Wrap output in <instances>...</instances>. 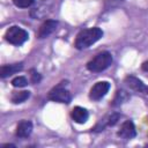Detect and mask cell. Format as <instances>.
Here are the masks:
<instances>
[{
    "mask_svg": "<svg viewBox=\"0 0 148 148\" xmlns=\"http://www.w3.org/2000/svg\"><path fill=\"white\" fill-rule=\"evenodd\" d=\"M31 74H30V77H31V82L32 83H38L39 81H40V75H39V73L38 72H36L35 69H31V72H30Z\"/></svg>",
    "mask_w": 148,
    "mask_h": 148,
    "instance_id": "cell-17",
    "label": "cell"
},
{
    "mask_svg": "<svg viewBox=\"0 0 148 148\" xmlns=\"http://www.w3.org/2000/svg\"><path fill=\"white\" fill-rule=\"evenodd\" d=\"M113 2H119V1H123V0H112Z\"/></svg>",
    "mask_w": 148,
    "mask_h": 148,
    "instance_id": "cell-20",
    "label": "cell"
},
{
    "mask_svg": "<svg viewBox=\"0 0 148 148\" xmlns=\"http://www.w3.org/2000/svg\"><path fill=\"white\" fill-rule=\"evenodd\" d=\"M5 38L8 43H10L12 45L15 46H20L22 45L24 42L28 40L29 38V34L27 30L22 29L21 27L17 25H13L9 29H7L6 34H5Z\"/></svg>",
    "mask_w": 148,
    "mask_h": 148,
    "instance_id": "cell-3",
    "label": "cell"
},
{
    "mask_svg": "<svg viewBox=\"0 0 148 148\" xmlns=\"http://www.w3.org/2000/svg\"><path fill=\"white\" fill-rule=\"evenodd\" d=\"M110 90V83L108 81H99V82H96L91 89H90V92H89V97L92 99V101H98L101 98H103L108 91Z\"/></svg>",
    "mask_w": 148,
    "mask_h": 148,
    "instance_id": "cell-5",
    "label": "cell"
},
{
    "mask_svg": "<svg viewBox=\"0 0 148 148\" xmlns=\"http://www.w3.org/2000/svg\"><path fill=\"white\" fill-rule=\"evenodd\" d=\"M118 119H119V113H111V114L106 116L104 119H102L97 124V126L95 127V130L96 131H103V128L105 126H113L118 121Z\"/></svg>",
    "mask_w": 148,
    "mask_h": 148,
    "instance_id": "cell-12",
    "label": "cell"
},
{
    "mask_svg": "<svg viewBox=\"0 0 148 148\" xmlns=\"http://www.w3.org/2000/svg\"><path fill=\"white\" fill-rule=\"evenodd\" d=\"M32 132V123L30 120H21L16 127V135L18 138H28Z\"/></svg>",
    "mask_w": 148,
    "mask_h": 148,
    "instance_id": "cell-10",
    "label": "cell"
},
{
    "mask_svg": "<svg viewBox=\"0 0 148 148\" xmlns=\"http://www.w3.org/2000/svg\"><path fill=\"white\" fill-rule=\"evenodd\" d=\"M13 2L18 8H28L35 2V0H13Z\"/></svg>",
    "mask_w": 148,
    "mask_h": 148,
    "instance_id": "cell-16",
    "label": "cell"
},
{
    "mask_svg": "<svg viewBox=\"0 0 148 148\" xmlns=\"http://www.w3.org/2000/svg\"><path fill=\"white\" fill-rule=\"evenodd\" d=\"M128 98H130V95H128L127 91H125V90H118L116 92V96H114V99H113L112 105L113 106H118V105L125 103Z\"/></svg>",
    "mask_w": 148,
    "mask_h": 148,
    "instance_id": "cell-14",
    "label": "cell"
},
{
    "mask_svg": "<svg viewBox=\"0 0 148 148\" xmlns=\"http://www.w3.org/2000/svg\"><path fill=\"white\" fill-rule=\"evenodd\" d=\"M58 27V22L54 20H46L45 22H43V24L39 27V30L37 32V37L38 38H46L47 36H50Z\"/></svg>",
    "mask_w": 148,
    "mask_h": 148,
    "instance_id": "cell-7",
    "label": "cell"
},
{
    "mask_svg": "<svg viewBox=\"0 0 148 148\" xmlns=\"http://www.w3.org/2000/svg\"><path fill=\"white\" fill-rule=\"evenodd\" d=\"M71 117H72V119L75 123H77V124H84L88 120L89 113H88V111L84 108H82V106H75L71 111Z\"/></svg>",
    "mask_w": 148,
    "mask_h": 148,
    "instance_id": "cell-9",
    "label": "cell"
},
{
    "mask_svg": "<svg viewBox=\"0 0 148 148\" xmlns=\"http://www.w3.org/2000/svg\"><path fill=\"white\" fill-rule=\"evenodd\" d=\"M147 95H148V90H147Z\"/></svg>",
    "mask_w": 148,
    "mask_h": 148,
    "instance_id": "cell-21",
    "label": "cell"
},
{
    "mask_svg": "<svg viewBox=\"0 0 148 148\" xmlns=\"http://www.w3.org/2000/svg\"><path fill=\"white\" fill-rule=\"evenodd\" d=\"M117 134H118V136H120L123 139H133L136 135V130H135L133 121L132 120L124 121Z\"/></svg>",
    "mask_w": 148,
    "mask_h": 148,
    "instance_id": "cell-6",
    "label": "cell"
},
{
    "mask_svg": "<svg viewBox=\"0 0 148 148\" xmlns=\"http://www.w3.org/2000/svg\"><path fill=\"white\" fill-rule=\"evenodd\" d=\"M111 64H112V54L108 51H103L97 53L91 60L88 61L87 68L90 72L98 73V72L105 71Z\"/></svg>",
    "mask_w": 148,
    "mask_h": 148,
    "instance_id": "cell-2",
    "label": "cell"
},
{
    "mask_svg": "<svg viewBox=\"0 0 148 148\" xmlns=\"http://www.w3.org/2000/svg\"><path fill=\"white\" fill-rule=\"evenodd\" d=\"M125 82L127 83V86L130 88H132L133 90L135 91H139V92H143V94H147V90H148V86H146L141 80H139L138 77L135 76H132V75H128L125 77Z\"/></svg>",
    "mask_w": 148,
    "mask_h": 148,
    "instance_id": "cell-8",
    "label": "cell"
},
{
    "mask_svg": "<svg viewBox=\"0 0 148 148\" xmlns=\"http://www.w3.org/2000/svg\"><path fill=\"white\" fill-rule=\"evenodd\" d=\"M29 97H30V91L29 90H22V91H14L10 99L13 103L18 104V103H23Z\"/></svg>",
    "mask_w": 148,
    "mask_h": 148,
    "instance_id": "cell-13",
    "label": "cell"
},
{
    "mask_svg": "<svg viewBox=\"0 0 148 148\" xmlns=\"http://www.w3.org/2000/svg\"><path fill=\"white\" fill-rule=\"evenodd\" d=\"M47 98L53 102L68 104L72 99V96H71V92L67 89H65V87L62 84H58L57 87H54L53 89L50 90Z\"/></svg>",
    "mask_w": 148,
    "mask_h": 148,
    "instance_id": "cell-4",
    "label": "cell"
},
{
    "mask_svg": "<svg viewBox=\"0 0 148 148\" xmlns=\"http://www.w3.org/2000/svg\"><path fill=\"white\" fill-rule=\"evenodd\" d=\"M141 68H142V69H143L145 72H148V61H145V62L142 64Z\"/></svg>",
    "mask_w": 148,
    "mask_h": 148,
    "instance_id": "cell-18",
    "label": "cell"
},
{
    "mask_svg": "<svg viewBox=\"0 0 148 148\" xmlns=\"http://www.w3.org/2000/svg\"><path fill=\"white\" fill-rule=\"evenodd\" d=\"M102 37H103V30L101 28L94 27V28L84 29L77 34L74 42V46L77 50L88 49L89 46L95 44L97 40H99Z\"/></svg>",
    "mask_w": 148,
    "mask_h": 148,
    "instance_id": "cell-1",
    "label": "cell"
},
{
    "mask_svg": "<svg viewBox=\"0 0 148 148\" xmlns=\"http://www.w3.org/2000/svg\"><path fill=\"white\" fill-rule=\"evenodd\" d=\"M12 84H13L14 87H18V88L25 87V86L28 84V80H27V77H24V76H16V77H14V79L12 80Z\"/></svg>",
    "mask_w": 148,
    "mask_h": 148,
    "instance_id": "cell-15",
    "label": "cell"
},
{
    "mask_svg": "<svg viewBox=\"0 0 148 148\" xmlns=\"http://www.w3.org/2000/svg\"><path fill=\"white\" fill-rule=\"evenodd\" d=\"M2 147H15V145H12V143H6V145H2Z\"/></svg>",
    "mask_w": 148,
    "mask_h": 148,
    "instance_id": "cell-19",
    "label": "cell"
},
{
    "mask_svg": "<svg viewBox=\"0 0 148 148\" xmlns=\"http://www.w3.org/2000/svg\"><path fill=\"white\" fill-rule=\"evenodd\" d=\"M23 68V65L22 64H12V65H3L1 66L0 68V76L2 79L7 77V76H10L17 72H20L21 69Z\"/></svg>",
    "mask_w": 148,
    "mask_h": 148,
    "instance_id": "cell-11",
    "label": "cell"
}]
</instances>
